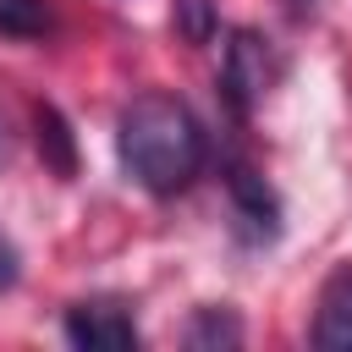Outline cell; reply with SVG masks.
Returning a JSON list of instances; mask_svg holds the SVG:
<instances>
[{"label": "cell", "instance_id": "52a82bcc", "mask_svg": "<svg viewBox=\"0 0 352 352\" xmlns=\"http://www.w3.org/2000/svg\"><path fill=\"white\" fill-rule=\"evenodd\" d=\"M55 28L50 0H0V38H44Z\"/></svg>", "mask_w": 352, "mask_h": 352}, {"label": "cell", "instance_id": "ba28073f", "mask_svg": "<svg viewBox=\"0 0 352 352\" xmlns=\"http://www.w3.org/2000/svg\"><path fill=\"white\" fill-rule=\"evenodd\" d=\"M242 341V324L220 308H204L192 324H187V346H236Z\"/></svg>", "mask_w": 352, "mask_h": 352}, {"label": "cell", "instance_id": "6da1fadb", "mask_svg": "<svg viewBox=\"0 0 352 352\" xmlns=\"http://www.w3.org/2000/svg\"><path fill=\"white\" fill-rule=\"evenodd\" d=\"M116 148H121V165L138 187L170 198L182 187H192V176L204 170L209 160V138L198 126V116L176 99V94H138L121 121H116Z\"/></svg>", "mask_w": 352, "mask_h": 352}, {"label": "cell", "instance_id": "30bf717a", "mask_svg": "<svg viewBox=\"0 0 352 352\" xmlns=\"http://www.w3.org/2000/svg\"><path fill=\"white\" fill-rule=\"evenodd\" d=\"M16 280V253H11V242L0 236V286H11Z\"/></svg>", "mask_w": 352, "mask_h": 352}, {"label": "cell", "instance_id": "7a4b0ae2", "mask_svg": "<svg viewBox=\"0 0 352 352\" xmlns=\"http://www.w3.org/2000/svg\"><path fill=\"white\" fill-rule=\"evenodd\" d=\"M275 82V55H270V38H258L253 28H236L231 44H226V66H220V88L231 99L236 116H248Z\"/></svg>", "mask_w": 352, "mask_h": 352}, {"label": "cell", "instance_id": "277c9868", "mask_svg": "<svg viewBox=\"0 0 352 352\" xmlns=\"http://www.w3.org/2000/svg\"><path fill=\"white\" fill-rule=\"evenodd\" d=\"M66 341L88 346V352H126V346H138V324L116 302H77L66 314Z\"/></svg>", "mask_w": 352, "mask_h": 352}, {"label": "cell", "instance_id": "3957f363", "mask_svg": "<svg viewBox=\"0 0 352 352\" xmlns=\"http://www.w3.org/2000/svg\"><path fill=\"white\" fill-rule=\"evenodd\" d=\"M226 192H231V209H236V231L248 242H275V231H280V198L270 192V182L253 165L231 160L226 165Z\"/></svg>", "mask_w": 352, "mask_h": 352}, {"label": "cell", "instance_id": "7c38bea8", "mask_svg": "<svg viewBox=\"0 0 352 352\" xmlns=\"http://www.w3.org/2000/svg\"><path fill=\"white\" fill-rule=\"evenodd\" d=\"M297 6H302V0H297Z\"/></svg>", "mask_w": 352, "mask_h": 352}, {"label": "cell", "instance_id": "8992f818", "mask_svg": "<svg viewBox=\"0 0 352 352\" xmlns=\"http://www.w3.org/2000/svg\"><path fill=\"white\" fill-rule=\"evenodd\" d=\"M33 126H38V154H44V165H50L55 176H72V170H77V143H72L66 116H60L55 104H38V110H33Z\"/></svg>", "mask_w": 352, "mask_h": 352}, {"label": "cell", "instance_id": "5b68a950", "mask_svg": "<svg viewBox=\"0 0 352 352\" xmlns=\"http://www.w3.org/2000/svg\"><path fill=\"white\" fill-rule=\"evenodd\" d=\"M314 346L341 352L352 346V264H336L330 280L319 286V308H314Z\"/></svg>", "mask_w": 352, "mask_h": 352}, {"label": "cell", "instance_id": "8fae6325", "mask_svg": "<svg viewBox=\"0 0 352 352\" xmlns=\"http://www.w3.org/2000/svg\"><path fill=\"white\" fill-rule=\"evenodd\" d=\"M0 154H6V116H0Z\"/></svg>", "mask_w": 352, "mask_h": 352}, {"label": "cell", "instance_id": "9c48e42d", "mask_svg": "<svg viewBox=\"0 0 352 352\" xmlns=\"http://www.w3.org/2000/svg\"><path fill=\"white\" fill-rule=\"evenodd\" d=\"M176 22L192 44H204L214 33V0H176Z\"/></svg>", "mask_w": 352, "mask_h": 352}]
</instances>
